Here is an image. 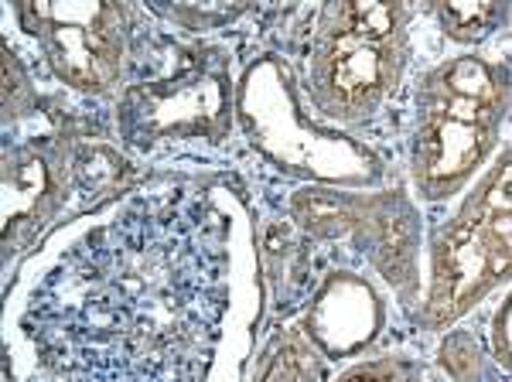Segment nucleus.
Instances as JSON below:
<instances>
[{"mask_svg": "<svg viewBox=\"0 0 512 382\" xmlns=\"http://www.w3.org/2000/svg\"><path fill=\"white\" fill-rule=\"evenodd\" d=\"M263 311L243 185L151 168L4 277L7 382H243Z\"/></svg>", "mask_w": 512, "mask_h": 382, "instance_id": "nucleus-1", "label": "nucleus"}, {"mask_svg": "<svg viewBox=\"0 0 512 382\" xmlns=\"http://www.w3.org/2000/svg\"><path fill=\"white\" fill-rule=\"evenodd\" d=\"M512 116V58L495 48L451 52L414 82L403 181L417 205L444 209L492 164Z\"/></svg>", "mask_w": 512, "mask_h": 382, "instance_id": "nucleus-2", "label": "nucleus"}, {"mask_svg": "<svg viewBox=\"0 0 512 382\" xmlns=\"http://www.w3.org/2000/svg\"><path fill=\"white\" fill-rule=\"evenodd\" d=\"M4 41L41 89L65 103H106L161 65L168 38L137 4H4Z\"/></svg>", "mask_w": 512, "mask_h": 382, "instance_id": "nucleus-3", "label": "nucleus"}, {"mask_svg": "<svg viewBox=\"0 0 512 382\" xmlns=\"http://www.w3.org/2000/svg\"><path fill=\"white\" fill-rule=\"evenodd\" d=\"M417 18V4L335 0L311 7L294 58L308 110L349 134L373 127L410 69Z\"/></svg>", "mask_w": 512, "mask_h": 382, "instance_id": "nucleus-4", "label": "nucleus"}, {"mask_svg": "<svg viewBox=\"0 0 512 382\" xmlns=\"http://www.w3.org/2000/svg\"><path fill=\"white\" fill-rule=\"evenodd\" d=\"M236 58L219 41H168L151 76L110 103V134L140 168L195 147L222 151L236 134Z\"/></svg>", "mask_w": 512, "mask_h": 382, "instance_id": "nucleus-5", "label": "nucleus"}, {"mask_svg": "<svg viewBox=\"0 0 512 382\" xmlns=\"http://www.w3.org/2000/svg\"><path fill=\"white\" fill-rule=\"evenodd\" d=\"M236 123L239 137L267 168L308 188L359 191L393 181L383 151L308 110L294 62L277 48H263L239 69Z\"/></svg>", "mask_w": 512, "mask_h": 382, "instance_id": "nucleus-6", "label": "nucleus"}, {"mask_svg": "<svg viewBox=\"0 0 512 382\" xmlns=\"http://www.w3.org/2000/svg\"><path fill=\"white\" fill-rule=\"evenodd\" d=\"M512 287V137L427 226L417 331L441 338Z\"/></svg>", "mask_w": 512, "mask_h": 382, "instance_id": "nucleus-7", "label": "nucleus"}, {"mask_svg": "<svg viewBox=\"0 0 512 382\" xmlns=\"http://www.w3.org/2000/svg\"><path fill=\"white\" fill-rule=\"evenodd\" d=\"M294 229L311 243H345L379 273V284L414 318L424 294V219L403 185L383 188H301L287 198Z\"/></svg>", "mask_w": 512, "mask_h": 382, "instance_id": "nucleus-8", "label": "nucleus"}, {"mask_svg": "<svg viewBox=\"0 0 512 382\" xmlns=\"http://www.w3.org/2000/svg\"><path fill=\"white\" fill-rule=\"evenodd\" d=\"M386 318H390V304H386L383 284L342 267L318 280L294 321L318 345V352L342 369L373 352Z\"/></svg>", "mask_w": 512, "mask_h": 382, "instance_id": "nucleus-9", "label": "nucleus"}, {"mask_svg": "<svg viewBox=\"0 0 512 382\" xmlns=\"http://www.w3.org/2000/svg\"><path fill=\"white\" fill-rule=\"evenodd\" d=\"M332 369L335 365L318 352L301 325L287 321L260 342L243 382H332Z\"/></svg>", "mask_w": 512, "mask_h": 382, "instance_id": "nucleus-10", "label": "nucleus"}, {"mask_svg": "<svg viewBox=\"0 0 512 382\" xmlns=\"http://www.w3.org/2000/svg\"><path fill=\"white\" fill-rule=\"evenodd\" d=\"M420 14L451 41L454 52H478L502 31H512V4H431L420 7Z\"/></svg>", "mask_w": 512, "mask_h": 382, "instance_id": "nucleus-11", "label": "nucleus"}, {"mask_svg": "<svg viewBox=\"0 0 512 382\" xmlns=\"http://www.w3.org/2000/svg\"><path fill=\"white\" fill-rule=\"evenodd\" d=\"M437 369H441L444 382H512L495 365L489 348H485V338L465 325L441 335V342H437Z\"/></svg>", "mask_w": 512, "mask_h": 382, "instance_id": "nucleus-12", "label": "nucleus"}, {"mask_svg": "<svg viewBox=\"0 0 512 382\" xmlns=\"http://www.w3.org/2000/svg\"><path fill=\"white\" fill-rule=\"evenodd\" d=\"M332 382H434L431 365L410 352H369L335 372Z\"/></svg>", "mask_w": 512, "mask_h": 382, "instance_id": "nucleus-13", "label": "nucleus"}, {"mask_svg": "<svg viewBox=\"0 0 512 382\" xmlns=\"http://www.w3.org/2000/svg\"><path fill=\"white\" fill-rule=\"evenodd\" d=\"M485 348L502 372L512 379V287L502 290L499 301L492 304L489 318H485Z\"/></svg>", "mask_w": 512, "mask_h": 382, "instance_id": "nucleus-14", "label": "nucleus"}]
</instances>
